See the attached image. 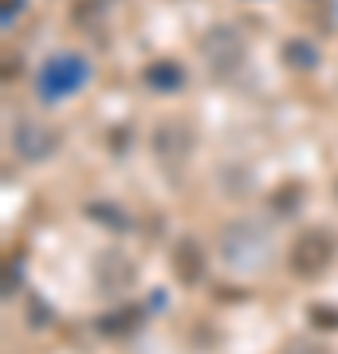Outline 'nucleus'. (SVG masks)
<instances>
[{"label":"nucleus","instance_id":"obj_1","mask_svg":"<svg viewBox=\"0 0 338 354\" xmlns=\"http://www.w3.org/2000/svg\"><path fill=\"white\" fill-rule=\"evenodd\" d=\"M91 67L83 55H71V51H59V55H51L44 71H39V95L44 99H63V95H71L87 83Z\"/></svg>","mask_w":338,"mask_h":354},{"label":"nucleus","instance_id":"obj_2","mask_svg":"<svg viewBox=\"0 0 338 354\" xmlns=\"http://www.w3.org/2000/svg\"><path fill=\"white\" fill-rule=\"evenodd\" d=\"M330 260H335V236L326 228H307L291 244V272L295 276H319Z\"/></svg>","mask_w":338,"mask_h":354},{"label":"nucleus","instance_id":"obj_3","mask_svg":"<svg viewBox=\"0 0 338 354\" xmlns=\"http://www.w3.org/2000/svg\"><path fill=\"white\" fill-rule=\"evenodd\" d=\"M153 150L162 153V158L185 162L189 153H193V127H189L185 118H169V122H162V127L153 130Z\"/></svg>","mask_w":338,"mask_h":354},{"label":"nucleus","instance_id":"obj_4","mask_svg":"<svg viewBox=\"0 0 338 354\" xmlns=\"http://www.w3.org/2000/svg\"><path fill=\"white\" fill-rule=\"evenodd\" d=\"M205 55H209V64H213V71H232V67L240 64V55H244V48H240V39L228 32V28H216V32H209V39H205Z\"/></svg>","mask_w":338,"mask_h":354},{"label":"nucleus","instance_id":"obj_5","mask_svg":"<svg viewBox=\"0 0 338 354\" xmlns=\"http://www.w3.org/2000/svg\"><path fill=\"white\" fill-rule=\"evenodd\" d=\"M12 142L28 162H39V158H48V153L55 150V134H51L44 122H20L16 134H12Z\"/></svg>","mask_w":338,"mask_h":354},{"label":"nucleus","instance_id":"obj_6","mask_svg":"<svg viewBox=\"0 0 338 354\" xmlns=\"http://www.w3.org/2000/svg\"><path fill=\"white\" fill-rule=\"evenodd\" d=\"M99 283H102V288H111V291L130 288V283H134V264H130L122 252L102 256V260H99Z\"/></svg>","mask_w":338,"mask_h":354},{"label":"nucleus","instance_id":"obj_7","mask_svg":"<svg viewBox=\"0 0 338 354\" xmlns=\"http://www.w3.org/2000/svg\"><path fill=\"white\" fill-rule=\"evenodd\" d=\"M173 268L181 272V279L185 283H193V279H200V272H205V252H200L197 241H177L173 244Z\"/></svg>","mask_w":338,"mask_h":354},{"label":"nucleus","instance_id":"obj_8","mask_svg":"<svg viewBox=\"0 0 338 354\" xmlns=\"http://www.w3.org/2000/svg\"><path fill=\"white\" fill-rule=\"evenodd\" d=\"M146 83L158 91H177L181 87V67L177 64H153L146 67Z\"/></svg>","mask_w":338,"mask_h":354},{"label":"nucleus","instance_id":"obj_9","mask_svg":"<svg viewBox=\"0 0 338 354\" xmlns=\"http://www.w3.org/2000/svg\"><path fill=\"white\" fill-rule=\"evenodd\" d=\"M138 323V311H118V315H106L102 319V330H111V335H122Z\"/></svg>","mask_w":338,"mask_h":354},{"label":"nucleus","instance_id":"obj_10","mask_svg":"<svg viewBox=\"0 0 338 354\" xmlns=\"http://www.w3.org/2000/svg\"><path fill=\"white\" fill-rule=\"evenodd\" d=\"M288 354H330V351H326V346H319V342H307V339H303V342H291Z\"/></svg>","mask_w":338,"mask_h":354}]
</instances>
